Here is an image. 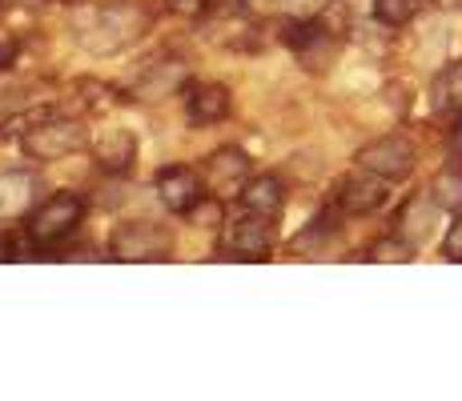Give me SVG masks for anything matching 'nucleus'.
Returning <instances> with one entry per match:
<instances>
[{
    "label": "nucleus",
    "mask_w": 462,
    "mask_h": 401,
    "mask_svg": "<svg viewBox=\"0 0 462 401\" xmlns=\"http://www.w3.org/2000/svg\"><path fill=\"white\" fill-rule=\"evenodd\" d=\"M73 29L88 52L113 57V52L133 49L153 29V13L141 0H97V5H85L73 16Z\"/></svg>",
    "instance_id": "nucleus-1"
},
{
    "label": "nucleus",
    "mask_w": 462,
    "mask_h": 401,
    "mask_svg": "<svg viewBox=\"0 0 462 401\" xmlns=\"http://www.w3.org/2000/svg\"><path fill=\"white\" fill-rule=\"evenodd\" d=\"M88 149V129L77 117H60L52 109H41L24 121L21 153L32 160H65Z\"/></svg>",
    "instance_id": "nucleus-2"
},
{
    "label": "nucleus",
    "mask_w": 462,
    "mask_h": 401,
    "mask_svg": "<svg viewBox=\"0 0 462 401\" xmlns=\"http://www.w3.org/2000/svg\"><path fill=\"white\" fill-rule=\"evenodd\" d=\"M81 221H85V197H77V193H52L49 201H41L29 213L24 237H29L32 249H57L81 229Z\"/></svg>",
    "instance_id": "nucleus-3"
},
{
    "label": "nucleus",
    "mask_w": 462,
    "mask_h": 401,
    "mask_svg": "<svg viewBox=\"0 0 462 401\" xmlns=\"http://www.w3.org/2000/svg\"><path fill=\"white\" fill-rule=\"evenodd\" d=\"M173 257V233L157 221H125L109 237V261L121 265H153Z\"/></svg>",
    "instance_id": "nucleus-4"
},
{
    "label": "nucleus",
    "mask_w": 462,
    "mask_h": 401,
    "mask_svg": "<svg viewBox=\"0 0 462 401\" xmlns=\"http://www.w3.org/2000/svg\"><path fill=\"white\" fill-rule=\"evenodd\" d=\"M185 80H189V60L173 57V52H157V57H149L145 65H141L129 93L137 96V101H162V96L185 88Z\"/></svg>",
    "instance_id": "nucleus-5"
},
{
    "label": "nucleus",
    "mask_w": 462,
    "mask_h": 401,
    "mask_svg": "<svg viewBox=\"0 0 462 401\" xmlns=\"http://www.w3.org/2000/svg\"><path fill=\"white\" fill-rule=\"evenodd\" d=\"M201 181H206V193L217 201H234L242 197L245 181H250V157L242 149H217V153L206 157L201 165Z\"/></svg>",
    "instance_id": "nucleus-6"
},
{
    "label": "nucleus",
    "mask_w": 462,
    "mask_h": 401,
    "mask_svg": "<svg viewBox=\"0 0 462 401\" xmlns=\"http://www.w3.org/2000/svg\"><path fill=\"white\" fill-rule=\"evenodd\" d=\"M334 201H337V209L350 213V217H370V213H378L382 205L390 201V181L358 165V173H350V177L337 181Z\"/></svg>",
    "instance_id": "nucleus-7"
},
{
    "label": "nucleus",
    "mask_w": 462,
    "mask_h": 401,
    "mask_svg": "<svg viewBox=\"0 0 462 401\" xmlns=\"http://www.w3.org/2000/svg\"><path fill=\"white\" fill-rule=\"evenodd\" d=\"M273 245V217L245 209L234 225L226 229V253H234L229 261H265Z\"/></svg>",
    "instance_id": "nucleus-8"
},
{
    "label": "nucleus",
    "mask_w": 462,
    "mask_h": 401,
    "mask_svg": "<svg viewBox=\"0 0 462 401\" xmlns=\"http://www.w3.org/2000/svg\"><path fill=\"white\" fill-rule=\"evenodd\" d=\"M354 160H358L362 169H370V173L386 177V181H402V177L414 173V145L406 137H398V132H390V137H378V141H370V145H362Z\"/></svg>",
    "instance_id": "nucleus-9"
},
{
    "label": "nucleus",
    "mask_w": 462,
    "mask_h": 401,
    "mask_svg": "<svg viewBox=\"0 0 462 401\" xmlns=\"http://www.w3.org/2000/svg\"><path fill=\"white\" fill-rule=\"evenodd\" d=\"M157 201L165 205L177 217H189L201 201H206V181H201L198 169L189 165H165L157 173Z\"/></svg>",
    "instance_id": "nucleus-10"
},
{
    "label": "nucleus",
    "mask_w": 462,
    "mask_h": 401,
    "mask_svg": "<svg viewBox=\"0 0 462 401\" xmlns=\"http://www.w3.org/2000/svg\"><path fill=\"white\" fill-rule=\"evenodd\" d=\"M234 109V96H229L226 85L217 80H198V85L185 88V113L198 129H209V124H221Z\"/></svg>",
    "instance_id": "nucleus-11"
},
{
    "label": "nucleus",
    "mask_w": 462,
    "mask_h": 401,
    "mask_svg": "<svg viewBox=\"0 0 462 401\" xmlns=\"http://www.w3.org/2000/svg\"><path fill=\"white\" fill-rule=\"evenodd\" d=\"M93 160L101 173H113V177H125L133 173V165H137V137H133L129 129H105L93 137Z\"/></svg>",
    "instance_id": "nucleus-12"
},
{
    "label": "nucleus",
    "mask_w": 462,
    "mask_h": 401,
    "mask_svg": "<svg viewBox=\"0 0 462 401\" xmlns=\"http://www.w3.org/2000/svg\"><path fill=\"white\" fill-rule=\"evenodd\" d=\"M242 205L254 213H262V217H278L282 209H286V181H282L278 173H257L245 181L242 189Z\"/></svg>",
    "instance_id": "nucleus-13"
},
{
    "label": "nucleus",
    "mask_w": 462,
    "mask_h": 401,
    "mask_svg": "<svg viewBox=\"0 0 462 401\" xmlns=\"http://www.w3.org/2000/svg\"><path fill=\"white\" fill-rule=\"evenodd\" d=\"M32 201V181L21 173H0V221H13L29 209Z\"/></svg>",
    "instance_id": "nucleus-14"
},
{
    "label": "nucleus",
    "mask_w": 462,
    "mask_h": 401,
    "mask_svg": "<svg viewBox=\"0 0 462 401\" xmlns=\"http://www.w3.org/2000/svg\"><path fill=\"white\" fill-rule=\"evenodd\" d=\"M434 213H439V205H434V197H422V201H411L402 209V217H398V233H402L411 245H419V241L430 237V225H434Z\"/></svg>",
    "instance_id": "nucleus-15"
},
{
    "label": "nucleus",
    "mask_w": 462,
    "mask_h": 401,
    "mask_svg": "<svg viewBox=\"0 0 462 401\" xmlns=\"http://www.w3.org/2000/svg\"><path fill=\"white\" fill-rule=\"evenodd\" d=\"M430 197L439 209L447 213H462V165L455 160V165L439 169V177L430 181Z\"/></svg>",
    "instance_id": "nucleus-16"
},
{
    "label": "nucleus",
    "mask_w": 462,
    "mask_h": 401,
    "mask_svg": "<svg viewBox=\"0 0 462 401\" xmlns=\"http://www.w3.org/2000/svg\"><path fill=\"white\" fill-rule=\"evenodd\" d=\"M434 109H450V113L462 109V60L434 80Z\"/></svg>",
    "instance_id": "nucleus-17"
},
{
    "label": "nucleus",
    "mask_w": 462,
    "mask_h": 401,
    "mask_svg": "<svg viewBox=\"0 0 462 401\" xmlns=\"http://www.w3.org/2000/svg\"><path fill=\"white\" fill-rule=\"evenodd\" d=\"M422 0H374V16L386 29H402V24H411L414 16H419Z\"/></svg>",
    "instance_id": "nucleus-18"
},
{
    "label": "nucleus",
    "mask_w": 462,
    "mask_h": 401,
    "mask_svg": "<svg viewBox=\"0 0 462 401\" xmlns=\"http://www.w3.org/2000/svg\"><path fill=\"white\" fill-rule=\"evenodd\" d=\"M411 257H414V245L398 233V237L374 241V245H370V253H366V261H411Z\"/></svg>",
    "instance_id": "nucleus-19"
},
{
    "label": "nucleus",
    "mask_w": 462,
    "mask_h": 401,
    "mask_svg": "<svg viewBox=\"0 0 462 401\" xmlns=\"http://www.w3.org/2000/svg\"><path fill=\"white\" fill-rule=\"evenodd\" d=\"M209 5H213V0H165L169 13H173V16H185V21H198V16H206Z\"/></svg>",
    "instance_id": "nucleus-20"
},
{
    "label": "nucleus",
    "mask_w": 462,
    "mask_h": 401,
    "mask_svg": "<svg viewBox=\"0 0 462 401\" xmlns=\"http://www.w3.org/2000/svg\"><path fill=\"white\" fill-rule=\"evenodd\" d=\"M442 253H447V261L462 265V213H458L455 225H450V233L442 237Z\"/></svg>",
    "instance_id": "nucleus-21"
},
{
    "label": "nucleus",
    "mask_w": 462,
    "mask_h": 401,
    "mask_svg": "<svg viewBox=\"0 0 462 401\" xmlns=\"http://www.w3.org/2000/svg\"><path fill=\"white\" fill-rule=\"evenodd\" d=\"M447 153H450V160H458L462 165V109L447 124Z\"/></svg>",
    "instance_id": "nucleus-22"
},
{
    "label": "nucleus",
    "mask_w": 462,
    "mask_h": 401,
    "mask_svg": "<svg viewBox=\"0 0 462 401\" xmlns=\"http://www.w3.org/2000/svg\"><path fill=\"white\" fill-rule=\"evenodd\" d=\"M52 5H73V0H52Z\"/></svg>",
    "instance_id": "nucleus-23"
}]
</instances>
